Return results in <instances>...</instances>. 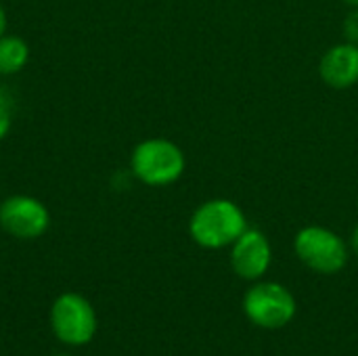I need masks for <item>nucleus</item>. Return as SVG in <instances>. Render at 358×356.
<instances>
[{
  "label": "nucleus",
  "mask_w": 358,
  "mask_h": 356,
  "mask_svg": "<svg viewBox=\"0 0 358 356\" xmlns=\"http://www.w3.org/2000/svg\"><path fill=\"white\" fill-rule=\"evenodd\" d=\"M245 229L248 220L243 210L224 197L203 201L195 208L189 220L191 239L206 250H222L233 245Z\"/></svg>",
  "instance_id": "obj_1"
},
{
  "label": "nucleus",
  "mask_w": 358,
  "mask_h": 356,
  "mask_svg": "<svg viewBox=\"0 0 358 356\" xmlns=\"http://www.w3.org/2000/svg\"><path fill=\"white\" fill-rule=\"evenodd\" d=\"M185 153L170 138H145L130 153V170L147 187L174 185L185 174Z\"/></svg>",
  "instance_id": "obj_2"
},
{
  "label": "nucleus",
  "mask_w": 358,
  "mask_h": 356,
  "mask_svg": "<svg viewBox=\"0 0 358 356\" xmlns=\"http://www.w3.org/2000/svg\"><path fill=\"white\" fill-rule=\"evenodd\" d=\"M294 250L304 266L321 275H336L348 262L346 241L336 231L319 225L300 229L294 239Z\"/></svg>",
  "instance_id": "obj_3"
},
{
  "label": "nucleus",
  "mask_w": 358,
  "mask_h": 356,
  "mask_svg": "<svg viewBox=\"0 0 358 356\" xmlns=\"http://www.w3.org/2000/svg\"><path fill=\"white\" fill-rule=\"evenodd\" d=\"M245 317L260 329H281L296 317V298L275 281H258L243 296Z\"/></svg>",
  "instance_id": "obj_4"
},
{
  "label": "nucleus",
  "mask_w": 358,
  "mask_h": 356,
  "mask_svg": "<svg viewBox=\"0 0 358 356\" xmlns=\"http://www.w3.org/2000/svg\"><path fill=\"white\" fill-rule=\"evenodd\" d=\"M50 325L63 344L82 346L96 334V315L84 296L67 292L55 300L50 308Z\"/></svg>",
  "instance_id": "obj_5"
},
{
  "label": "nucleus",
  "mask_w": 358,
  "mask_h": 356,
  "mask_svg": "<svg viewBox=\"0 0 358 356\" xmlns=\"http://www.w3.org/2000/svg\"><path fill=\"white\" fill-rule=\"evenodd\" d=\"M0 227L10 237L38 239L50 227V212L31 195H10L0 204Z\"/></svg>",
  "instance_id": "obj_6"
},
{
  "label": "nucleus",
  "mask_w": 358,
  "mask_h": 356,
  "mask_svg": "<svg viewBox=\"0 0 358 356\" xmlns=\"http://www.w3.org/2000/svg\"><path fill=\"white\" fill-rule=\"evenodd\" d=\"M273 262V248L268 237L258 229H245L231 245V266L237 277L258 281L266 275Z\"/></svg>",
  "instance_id": "obj_7"
},
{
  "label": "nucleus",
  "mask_w": 358,
  "mask_h": 356,
  "mask_svg": "<svg viewBox=\"0 0 358 356\" xmlns=\"http://www.w3.org/2000/svg\"><path fill=\"white\" fill-rule=\"evenodd\" d=\"M321 80L334 90H348L358 84V44L340 42L325 50L319 61Z\"/></svg>",
  "instance_id": "obj_8"
},
{
  "label": "nucleus",
  "mask_w": 358,
  "mask_h": 356,
  "mask_svg": "<svg viewBox=\"0 0 358 356\" xmlns=\"http://www.w3.org/2000/svg\"><path fill=\"white\" fill-rule=\"evenodd\" d=\"M29 61V46L21 36L4 34L0 38V76L19 73Z\"/></svg>",
  "instance_id": "obj_9"
},
{
  "label": "nucleus",
  "mask_w": 358,
  "mask_h": 356,
  "mask_svg": "<svg viewBox=\"0 0 358 356\" xmlns=\"http://www.w3.org/2000/svg\"><path fill=\"white\" fill-rule=\"evenodd\" d=\"M342 31H344L346 42L358 44V8H350V13L346 15L342 23Z\"/></svg>",
  "instance_id": "obj_10"
},
{
  "label": "nucleus",
  "mask_w": 358,
  "mask_h": 356,
  "mask_svg": "<svg viewBox=\"0 0 358 356\" xmlns=\"http://www.w3.org/2000/svg\"><path fill=\"white\" fill-rule=\"evenodd\" d=\"M10 126H13V118H10V109L6 103L0 101V141L10 132Z\"/></svg>",
  "instance_id": "obj_11"
},
{
  "label": "nucleus",
  "mask_w": 358,
  "mask_h": 356,
  "mask_svg": "<svg viewBox=\"0 0 358 356\" xmlns=\"http://www.w3.org/2000/svg\"><path fill=\"white\" fill-rule=\"evenodd\" d=\"M350 250L358 254V225L352 229V233H350Z\"/></svg>",
  "instance_id": "obj_12"
},
{
  "label": "nucleus",
  "mask_w": 358,
  "mask_h": 356,
  "mask_svg": "<svg viewBox=\"0 0 358 356\" xmlns=\"http://www.w3.org/2000/svg\"><path fill=\"white\" fill-rule=\"evenodd\" d=\"M6 34V13H4V8L0 6V38Z\"/></svg>",
  "instance_id": "obj_13"
},
{
  "label": "nucleus",
  "mask_w": 358,
  "mask_h": 356,
  "mask_svg": "<svg viewBox=\"0 0 358 356\" xmlns=\"http://www.w3.org/2000/svg\"><path fill=\"white\" fill-rule=\"evenodd\" d=\"M342 2L350 8H358V0H342Z\"/></svg>",
  "instance_id": "obj_14"
},
{
  "label": "nucleus",
  "mask_w": 358,
  "mask_h": 356,
  "mask_svg": "<svg viewBox=\"0 0 358 356\" xmlns=\"http://www.w3.org/2000/svg\"><path fill=\"white\" fill-rule=\"evenodd\" d=\"M59 356H69V355H59Z\"/></svg>",
  "instance_id": "obj_15"
}]
</instances>
